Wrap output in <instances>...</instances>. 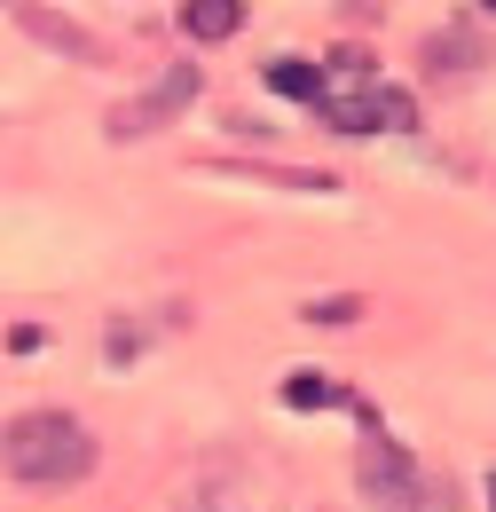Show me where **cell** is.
Returning a JSON list of instances; mask_svg holds the SVG:
<instances>
[{
  "label": "cell",
  "mask_w": 496,
  "mask_h": 512,
  "mask_svg": "<svg viewBox=\"0 0 496 512\" xmlns=\"http://www.w3.org/2000/svg\"><path fill=\"white\" fill-rule=\"evenodd\" d=\"M0 473L24 489H79L95 473V434L71 410H24L0 426Z\"/></svg>",
  "instance_id": "obj_1"
},
{
  "label": "cell",
  "mask_w": 496,
  "mask_h": 512,
  "mask_svg": "<svg viewBox=\"0 0 496 512\" xmlns=\"http://www.w3.org/2000/svg\"><path fill=\"white\" fill-rule=\"evenodd\" d=\"M339 79H323V119L339 134H355V142H371V134H386V127H410V95L402 87H378V71L363 64V56H339Z\"/></svg>",
  "instance_id": "obj_2"
},
{
  "label": "cell",
  "mask_w": 496,
  "mask_h": 512,
  "mask_svg": "<svg viewBox=\"0 0 496 512\" xmlns=\"http://www.w3.org/2000/svg\"><path fill=\"white\" fill-rule=\"evenodd\" d=\"M189 103H197V71L174 64V71H158L142 95H126V103H111V142H142V134H158V127H174Z\"/></svg>",
  "instance_id": "obj_3"
},
{
  "label": "cell",
  "mask_w": 496,
  "mask_h": 512,
  "mask_svg": "<svg viewBox=\"0 0 496 512\" xmlns=\"http://www.w3.org/2000/svg\"><path fill=\"white\" fill-rule=\"evenodd\" d=\"M355 481H363V497H371L378 512H418V465H410V449L394 442V434H363V457H355Z\"/></svg>",
  "instance_id": "obj_4"
},
{
  "label": "cell",
  "mask_w": 496,
  "mask_h": 512,
  "mask_svg": "<svg viewBox=\"0 0 496 512\" xmlns=\"http://www.w3.org/2000/svg\"><path fill=\"white\" fill-rule=\"evenodd\" d=\"M16 24H24L32 40H48L56 56H79V64H95V56H103V40H95V32L63 24V16H48V8H16Z\"/></svg>",
  "instance_id": "obj_5"
},
{
  "label": "cell",
  "mask_w": 496,
  "mask_h": 512,
  "mask_svg": "<svg viewBox=\"0 0 496 512\" xmlns=\"http://www.w3.org/2000/svg\"><path fill=\"white\" fill-rule=\"evenodd\" d=\"M237 24H245V0H189L182 8L189 40H237Z\"/></svg>",
  "instance_id": "obj_6"
},
{
  "label": "cell",
  "mask_w": 496,
  "mask_h": 512,
  "mask_svg": "<svg viewBox=\"0 0 496 512\" xmlns=\"http://www.w3.org/2000/svg\"><path fill=\"white\" fill-rule=\"evenodd\" d=\"M276 95H292V103H323V71L308 64V56H276V64L260 71Z\"/></svg>",
  "instance_id": "obj_7"
},
{
  "label": "cell",
  "mask_w": 496,
  "mask_h": 512,
  "mask_svg": "<svg viewBox=\"0 0 496 512\" xmlns=\"http://www.w3.org/2000/svg\"><path fill=\"white\" fill-rule=\"evenodd\" d=\"M284 402H292V410H339L347 386L323 379V371H292V379H284Z\"/></svg>",
  "instance_id": "obj_8"
},
{
  "label": "cell",
  "mask_w": 496,
  "mask_h": 512,
  "mask_svg": "<svg viewBox=\"0 0 496 512\" xmlns=\"http://www.w3.org/2000/svg\"><path fill=\"white\" fill-rule=\"evenodd\" d=\"M355 308H363V300H323V308H308V323H323V331H339V323L355 316Z\"/></svg>",
  "instance_id": "obj_9"
},
{
  "label": "cell",
  "mask_w": 496,
  "mask_h": 512,
  "mask_svg": "<svg viewBox=\"0 0 496 512\" xmlns=\"http://www.w3.org/2000/svg\"><path fill=\"white\" fill-rule=\"evenodd\" d=\"M182 512H245V505H229V497H189Z\"/></svg>",
  "instance_id": "obj_10"
},
{
  "label": "cell",
  "mask_w": 496,
  "mask_h": 512,
  "mask_svg": "<svg viewBox=\"0 0 496 512\" xmlns=\"http://www.w3.org/2000/svg\"><path fill=\"white\" fill-rule=\"evenodd\" d=\"M489 505H496V473H489Z\"/></svg>",
  "instance_id": "obj_11"
},
{
  "label": "cell",
  "mask_w": 496,
  "mask_h": 512,
  "mask_svg": "<svg viewBox=\"0 0 496 512\" xmlns=\"http://www.w3.org/2000/svg\"><path fill=\"white\" fill-rule=\"evenodd\" d=\"M481 8H489V16H496V0H481Z\"/></svg>",
  "instance_id": "obj_12"
}]
</instances>
